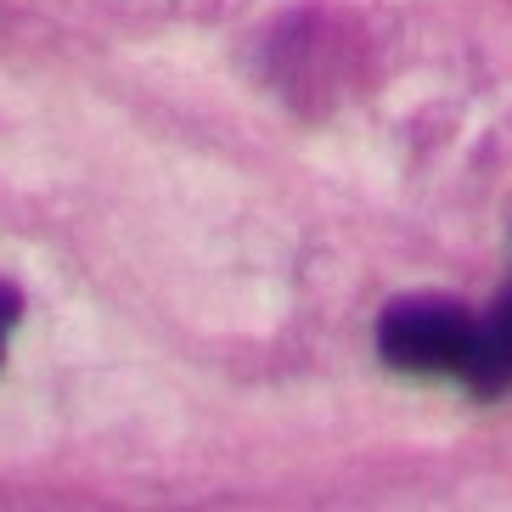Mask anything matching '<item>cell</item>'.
<instances>
[{
    "instance_id": "obj_1",
    "label": "cell",
    "mask_w": 512,
    "mask_h": 512,
    "mask_svg": "<svg viewBox=\"0 0 512 512\" xmlns=\"http://www.w3.org/2000/svg\"><path fill=\"white\" fill-rule=\"evenodd\" d=\"M473 344H479V316L456 299H439V293L394 299L377 316V355L389 372L406 377H456L462 383Z\"/></svg>"
},
{
    "instance_id": "obj_2",
    "label": "cell",
    "mask_w": 512,
    "mask_h": 512,
    "mask_svg": "<svg viewBox=\"0 0 512 512\" xmlns=\"http://www.w3.org/2000/svg\"><path fill=\"white\" fill-rule=\"evenodd\" d=\"M462 389L479 394V400H496L512 389V287L496 299L490 316H479V344H473Z\"/></svg>"
},
{
    "instance_id": "obj_3",
    "label": "cell",
    "mask_w": 512,
    "mask_h": 512,
    "mask_svg": "<svg viewBox=\"0 0 512 512\" xmlns=\"http://www.w3.org/2000/svg\"><path fill=\"white\" fill-rule=\"evenodd\" d=\"M17 316H23V293H17V282H0V361H6V338H12Z\"/></svg>"
}]
</instances>
